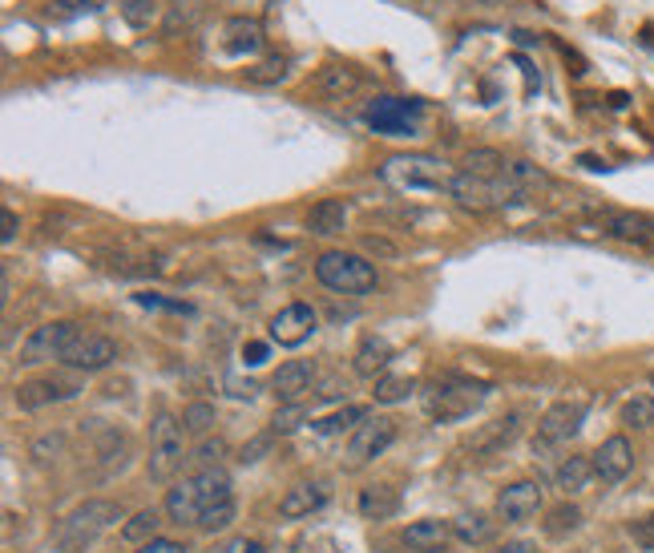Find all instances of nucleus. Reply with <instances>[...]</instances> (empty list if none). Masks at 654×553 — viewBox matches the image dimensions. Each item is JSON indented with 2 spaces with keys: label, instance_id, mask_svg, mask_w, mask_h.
I'll list each match as a JSON object with an SVG mask.
<instances>
[{
  "label": "nucleus",
  "instance_id": "nucleus-46",
  "mask_svg": "<svg viewBox=\"0 0 654 553\" xmlns=\"http://www.w3.org/2000/svg\"><path fill=\"white\" fill-rule=\"evenodd\" d=\"M235 513H239V509H235V501H227V505H214V509H206V513L198 517V529H202V533H223V529L235 521Z\"/></svg>",
  "mask_w": 654,
  "mask_h": 553
},
{
  "label": "nucleus",
  "instance_id": "nucleus-30",
  "mask_svg": "<svg viewBox=\"0 0 654 553\" xmlns=\"http://www.w3.org/2000/svg\"><path fill=\"white\" fill-rule=\"evenodd\" d=\"M194 481H198V501H202V513H206V509H214V505H227V501H235L227 469H198V473H194Z\"/></svg>",
  "mask_w": 654,
  "mask_h": 553
},
{
  "label": "nucleus",
  "instance_id": "nucleus-9",
  "mask_svg": "<svg viewBox=\"0 0 654 553\" xmlns=\"http://www.w3.org/2000/svg\"><path fill=\"white\" fill-rule=\"evenodd\" d=\"M416 114H420V101H404V97H388V93L372 97L368 109H364L368 126L376 134H388V138H412L416 134V126H412Z\"/></svg>",
  "mask_w": 654,
  "mask_h": 553
},
{
  "label": "nucleus",
  "instance_id": "nucleus-54",
  "mask_svg": "<svg viewBox=\"0 0 654 553\" xmlns=\"http://www.w3.org/2000/svg\"><path fill=\"white\" fill-rule=\"evenodd\" d=\"M243 360H247L251 368H259V364L267 360V344H247V348H243Z\"/></svg>",
  "mask_w": 654,
  "mask_h": 553
},
{
  "label": "nucleus",
  "instance_id": "nucleus-56",
  "mask_svg": "<svg viewBox=\"0 0 654 553\" xmlns=\"http://www.w3.org/2000/svg\"><path fill=\"white\" fill-rule=\"evenodd\" d=\"M493 553H537V545H533V541H505V545H497Z\"/></svg>",
  "mask_w": 654,
  "mask_h": 553
},
{
  "label": "nucleus",
  "instance_id": "nucleus-27",
  "mask_svg": "<svg viewBox=\"0 0 654 553\" xmlns=\"http://www.w3.org/2000/svg\"><path fill=\"white\" fill-rule=\"evenodd\" d=\"M501 174L513 182V190L521 194V202H525V198H533V194H541V190H554V178L545 174L541 166L525 162V158H517V162H505V170H501Z\"/></svg>",
  "mask_w": 654,
  "mask_h": 553
},
{
  "label": "nucleus",
  "instance_id": "nucleus-19",
  "mask_svg": "<svg viewBox=\"0 0 654 553\" xmlns=\"http://www.w3.org/2000/svg\"><path fill=\"white\" fill-rule=\"evenodd\" d=\"M311 85H315V93L327 97V101H348V97H356V93L364 89V77H360L356 65H340V61H332V65H323V69L315 73Z\"/></svg>",
  "mask_w": 654,
  "mask_h": 553
},
{
  "label": "nucleus",
  "instance_id": "nucleus-35",
  "mask_svg": "<svg viewBox=\"0 0 654 553\" xmlns=\"http://www.w3.org/2000/svg\"><path fill=\"white\" fill-rule=\"evenodd\" d=\"M505 154L501 150H493V146H477V150H469L465 154V170L469 174H481V178H497L501 170H505Z\"/></svg>",
  "mask_w": 654,
  "mask_h": 553
},
{
  "label": "nucleus",
  "instance_id": "nucleus-57",
  "mask_svg": "<svg viewBox=\"0 0 654 553\" xmlns=\"http://www.w3.org/2000/svg\"><path fill=\"white\" fill-rule=\"evenodd\" d=\"M650 388H654V372H650Z\"/></svg>",
  "mask_w": 654,
  "mask_h": 553
},
{
  "label": "nucleus",
  "instance_id": "nucleus-23",
  "mask_svg": "<svg viewBox=\"0 0 654 553\" xmlns=\"http://www.w3.org/2000/svg\"><path fill=\"white\" fill-rule=\"evenodd\" d=\"M223 49L231 57H255L263 49V25L255 17H231L223 25Z\"/></svg>",
  "mask_w": 654,
  "mask_h": 553
},
{
  "label": "nucleus",
  "instance_id": "nucleus-8",
  "mask_svg": "<svg viewBox=\"0 0 654 553\" xmlns=\"http://www.w3.org/2000/svg\"><path fill=\"white\" fill-rule=\"evenodd\" d=\"M77 323L73 319H49L41 327H33V336L21 344V364L25 368H37V364H53V360H65L69 344L77 340Z\"/></svg>",
  "mask_w": 654,
  "mask_h": 553
},
{
  "label": "nucleus",
  "instance_id": "nucleus-14",
  "mask_svg": "<svg viewBox=\"0 0 654 553\" xmlns=\"http://www.w3.org/2000/svg\"><path fill=\"white\" fill-rule=\"evenodd\" d=\"M517 436H521V416H517V412H505V416H497V420L481 424V428L469 436L465 453H469V457H493V453L509 449Z\"/></svg>",
  "mask_w": 654,
  "mask_h": 553
},
{
  "label": "nucleus",
  "instance_id": "nucleus-34",
  "mask_svg": "<svg viewBox=\"0 0 654 553\" xmlns=\"http://www.w3.org/2000/svg\"><path fill=\"white\" fill-rule=\"evenodd\" d=\"M158 525H162V513L150 505V509H138L126 525H122V541L126 545H146V541H154L158 537Z\"/></svg>",
  "mask_w": 654,
  "mask_h": 553
},
{
  "label": "nucleus",
  "instance_id": "nucleus-15",
  "mask_svg": "<svg viewBox=\"0 0 654 553\" xmlns=\"http://www.w3.org/2000/svg\"><path fill=\"white\" fill-rule=\"evenodd\" d=\"M81 388L73 380H61V376H37V380H25L17 388V408L21 412H41L49 404H61V400H73Z\"/></svg>",
  "mask_w": 654,
  "mask_h": 553
},
{
  "label": "nucleus",
  "instance_id": "nucleus-39",
  "mask_svg": "<svg viewBox=\"0 0 654 553\" xmlns=\"http://www.w3.org/2000/svg\"><path fill=\"white\" fill-rule=\"evenodd\" d=\"M307 404L303 400H295V404H279L275 408V416H271V436H291V432H299L303 424H307Z\"/></svg>",
  "mask_w": 654,
  "mask_h": 553
},
{
  "label": "nucleus",
  "instance_id": "nucleus-31",
  "mask_svg": "<svg viewBox=\"0 0 654 553\" xmlns=\"http://www.w3.org/2000/svg\"><path fill=\"white\" fill-rule=\"evenodd\" d=\"M554 481H558V489H562L566 497L586 493V485L594 481V461H590V457H566V461L558 465Z\"/></svg>",
  "mask_w": 654,
  "mask_h": 553
},
{
  "label": "nucleus",
  "instance_id": "nucleus-32",
  "mask_svg": "<svg viewBox=\"0 0 654 553\" xmlns=\"http://www.w3.org/2000/svg\"><path fill=\"white\" fill-rule=\"evenodd\" d=\"M545 537L550 541H566L570 533H578L582 529V509L574 505V501H562V505H554L550 513H545Z\"/></svg>",
  "mask_w": 654,
  "mask_h": 553
},
{
  "label": "nucleus",
  "instance_id": "nucleus-50",
  "mask_svg": "<svg viewBox=\"0 0 654 553\" xmlns=\"http://www.w3.org/2000/svg\"><path fill=\"white\" fill-rule=\"evenodd\" d=\"M218 553H267V549H263V541H255V537H231Z\"/></svg>",
  "mask_w": 654,
  "mask_h": 553
},
{
  "label": "nucleus",
  "instance_id": "nucleus-22",
  "mask_svg": "<svg viewBox=\"0 0 654 553\" xmlns=\"http://www.w3.org/2000/svg\"><path fill=\"white\" fill-rule=\"evenodd\" d=\"M348 218H352V206L344 198H319L307 210V231L319 235V239H332V235L348 231Z\"/></svg>",
  "mask_w": 654,
  "mask_h": 553
},
{
  "label": "nucleus",
  "instance_id": "nucleus-45",
  "mask_svg": "<svg viewBox=\"0 0 654 553\" xmlns=\"http://www.w3.org/2000/svg\"><path fill=\"white\" fill-rule=\"evenodd\" d=\"M223 457H227V440L223 436H202V445L194 449V461L202 469H218V465H223Z\"/></svg>",
  "mask_w": 654,
  "mask_h": 553
},
{
  "label": "nucleus",
  "instance_id": "nucleus-36",
  "mask_svg": "<svg viewBox=\"0 0 654 553\" xmlns=\"http://www.w3.org/2000/svg\"><path fill=\"white\" fill-rule=\"evenodd\" d=\"M416 392V380L412 376H392V372H384L380 380H376V404H404L408 396Z\"/></svg>",
  "mask_w": 654,
  "mask_h": 553
},
{
  "label": "nucleus",
  "instance_id": "nucleus-5",
  "mask_svg": "<svg viewBox=\"0 0 654 553\" xmlns=\"http://www.w3.org/2000/svg\"><path fill=\"white\" fill-rule=\"evenodd\" d=\"M449 198L461 206V210H493V206H509V202H521V194L513 190V182L505 178V174H497V178H481V174H469V170H461V174H453V182H449Z\"/></svg>",
  "mask_w": 654,
  "mask_h": 553
},
{
  "label": "nucleus",
  "instance_id": "nucleus-2",
  "mask_svg": "<svg viewBox=\"0 0 654 553\" xmlns=\"http://www.w3.org/2000/svg\"><path fill=\"white\" fill-rule=\"evenodd\" d=\"M489 396V384L485 380H469V376H457V372H445L436 376L424 392V408L432 420L441 424H453V420H465L473 416Z\"/></svg>",
  "mask_w": 654,
  "mask_h": 553
},
{
  "label": "nucleus",
  "instance_id": "nucleus-53",
  "mask_svg": "<svg viewBox=\"0 0 654 553\" xmlns=\"http://www.w3.org/2000/svg\"><path fill=\"white\" fill-rule=\"evenodd\" d=\"M364 251H368V255H396V247H392L388 239H376V235L364 239Z\"/></svg>",
  "mask_w": 654,
  "mask_h": 553
},
{
  "label": "nucleus",
  "instance_id": "nucleus-24",
  "mask_svg": "<svg viewBox=\"0 0 654 553\" xmlns=\"http://www.w3.org/2000/svg\"><path fill=\"white\" fill-rule=\"evenodd\" d=\"M388 364H392V344L384 336H364L352 356V372L364 380H380L388 372Z\"/></svg>",
  "mask_w": 654,
  "mask_h": 553
},
{
  "label": "nucleus",
  "instance_id": "nucleus-26",
  "mask_svg": "<svg viewBox=\"0 0 654 553\" xmlns=\"http://www.w3.org/2000/svg\"><path fill=\"white\" fill-rule=\"evenodd\" d=\"M126 457H130L126 432H118V428H97V445H93L97 469H101V473H118V469L126 465Z\"/></svg>",
  "mask_w": 654,
  "mask_h": 553
},
{
  "label": "nucleus",
  "instance_id": "nucleus-4",
  "mask_svg": "<svg viewBox=\"0 0 654 553\" xmlns=\"http://www.w3.org/2000/svg\"><path fill=\"white\" fill-rule=\"evenodd\" d=\"M380 174L396 190H449V182H453L449 166L432 154H392Z\"/></svg>",
  "mask_w": 654,
  "mask_h": 553
},
{
  "label": "nucleus",
  "instance_id": "nucleus-10",
  "mask_svg": "<svg viewBox=\"0 0 654 553\" xmlns=\"http://www.w3.org/2000/svg\"><path fill=\"white\" fill-rule=\"evenodd\" d=\"M392 440H396V420H388V416H368V420H364L360 428H352V436H348V465L360 469V465L384 457V453L392 449Z\"/></svg>",
  "mask_w": 654,
  "mask_h": 553
},
{
  "label": "nucleus",
  "instance_id": "nucleus-33",
  "mask_svg": "<svg viewBox=\"0 0 654 553\" xmlns=\"http://www.w3.org/2000/svg\"><path fill=\"white\" fill-rule=\"evenodd\" d=\"M497 533V521H489L485 513H461L453 517V537L465 545H489Z\"/></svg>",
  "mask_w": 654,
  "mask_h": 553
},
{
  "label": "nucleus",
  "instance_id": "nucleus-7",
  "mask_svg": "<svg viewBox=\"0 0 654 553\" xmlns=\"http://www.w3.org/2000/svg\"><path fill=\"white\" fill-rule=\"evenodd\" d=\"M582 420H586V400H558V404H550L541 412V420H537L533 453L570 445V440L582 432Z\"/></svg>",
  "mask_w": 654,
  "mask_h": 553
},
{
  "label": "nucleus",
  "instance_id": "nucleus-12",
  "mask_svg": "<svg viewBox=\"0 0 654 553\" xmlns=\"http://www.w3.org/2000/svg\"><path fill=\"white\" fill-rule=\"evenodd\" d=\"M114 360H118V344L109 340V336H101V331H85L81 327L61 364L73 368V372H105Z\"/></svg>",
  "mask_w": 654,
  "mask_h": 553
},
{
  "label": "nucleus",
  "instance_id": "nucleus-17",
  "mask_svg": "<svg viewBox=\"0 0 654 553\" xmlns=\"http://www.w3.org/2000/svg\"><path fill=\"white\" fill-rule=\"evenodd\" d=\"M602 227L610 239L618 243H634V247H654V218L638 214V210H606Z\"/></svg>",
  "mask_w": 654,
  "mask_h": 553
},
{
  "label": "nucleus",
  "instance_id": "nucleus-51",
  "mask_svg": "<svg viewBox=\"0 0 654 553\" xmlns=\"http://www.w3.org/2000/svg\"><path fill=\"white\" fill-rule=\"evenodd\" d=\"M0 227H5V231H0V239H5V243H13L17 239V231H21V218H17V210H0Z\"/></svg>",
  "mask_w": 654,
  "mask_h": 553
},
{
  "label": "nucleus",
  "instance_id": "nucleus-29",
  "mask_svg": "<svg viewBox=\"0 0 654 553\" xmlns=\"http://www.w3.org/2000/svg\"><path fill=\"white\" fill-rule=\"evenodd\" d=\"M356 509H360V517H368V521H388V517H396V509H400V493H396L392 485H368V489H360Z\"/></svg>",
  "mask_w": 654,
  "mask_h": 553
},
{
  "label": "nucleus",
  "instance_id": "nucleus-20",
  "mask_svg": "<svg viewBox=\"0 0 654 553\" xmlns=\"http://www.w3.org/2000/svg\"><path fill=\"white\" fill-rule=\"evenodd\" d=\"M400 537H404V545H408L412 553H445L449 541H453V521L420 517V521H412Z\"/></svg>",
  "mask_w": 654,
  "mask_h": 553
},
{
  "label": "nucleus",
  "instance_id": "nucleus-6",
  "mask_svg": "<svg viewBox=\"0 0 654 553\" xmlns=\"http://www.w3.org/2000/svg\"><path fill=\"white\" fill-rule=\"evenodd\" d=\"M186 461V428L170 416L158 412L150 424V477L154 481H170Z\"/></svg>",
  "mask_w": 654,
  "mask_h": 553
},
{
  "label": "nucleus",
  "instance_id": "nucleus-28",
  "mask_svg": "<svg viewBox=\"0 0 654 553\" xmlns=\"http://www.w3.org/2000/svg\"><path fill=\"white\" fill-rule=\"evenodd\" d=\"M206 17V0H170L166 17H162V33L178 37V33H194Z\"/></svg>",
  "mask_w": 654,
  "mask_h": 553
},
{
  "label": "nucleus",
  "instance_id": "nucleus-25",
  "mask_svg": "<svg viewBox=\"0 0 654 553\" xmlns=\"http://www.w3.org/2000/svg\"><path fill=\"white\" fill-rule=\"evenodd\" d=\"M166 517L178 525H198L202 517V501H198V481L186 477L174 489H166Z\"/></svg>",
  "mask_w": 654,
  "mask_h": 553
},
{
  "label": "nucleus",
  "instance_id": "nucleus-1",
  "mask_svg": "<svg viewBox=\"0 0 654 553\" xmlns=\"http://www.w3.org/2000/svg\"><path fill=\"white\" fill-rule=\"evenodd\" d=\"M122 521V505L109 497H89L85 505H77L73 513H65L57 521V529L49 533V549L53 553H85L97 545L101 533H109Z\"/></svg>",
  "mask_w": 654,
  "mask_h": 553
},
{
  "label": "nucleus",
  "instance_id": "nucleus-16",
  "mask_svg": "<svg viewBox=\"0 0 654 553\" xmlns=\"http://www.w3.org/2000/svg\"><path fill=\"white\" fill-rule=\"evenodd\" d=\"M315 380H319L315 360H287L271 376V392L279 396V404H295V400H303L315 388Z\"/></svg>",
  "mask_w": 654,
  "mask_h": 553
},
{
  "label": "nucleus",
  "instance_id": "nucleus-21",
  "mask_svg": "<svg viewBox=\"0 0 654 553\" xmlns=\"http://www.w3.org/2000/svg\"><path fill=\"white\" fill-rule=\"evenodd\" d=\"M327 497H332V489H327L323 481H303V485H291L279 501V517L287 521H299V517H311L327 505Z\"/></svg>",
  "mask_w": 654,
  "mask_h": 553
},
{
  "label": "nucleus",
  "instance_id": "nucleus-37",
  "mask_svg": "<svg viewBox=\"0 0 654 553\" xmlns=\"http://www.w3.org/2000/svg\"><path fill=\"white\" fill-rule=\"evenodd\" d=\"M65 449H69V436L61 432V428H53V432H41L33 445H29V457L37 461V465H49V461H57V457H65Z\"/></svg>",
  "mask_w": 654,
  "mask_h": 553
},
{
  "label": "nucleus",
  "instance_id": "nucleus-18",
  "mask_svg": "<svg viewBox=\"0 0 654 553\" xmlns=\"http://www.w3.org/2000/svg\"><path fill=\"white\" fill-rule=\"evenodd\" d=\"M541 501H545V493L537 481H513L497 493V517L501 521H529V517H537Z\"/></svg>",
  "mask_w": 654,
  "mask_h": 553
},
{
  "label": "nucleus",
  "instance_id": "nucleus-52",
  "mask_svg": "<svg viewBox=\"0 0 654 553\" xmlns=\"http://www.w3.org/2000/svg\"><path fill=\"white\" fill-rule=\"evenodd\" d=\"M227 388H231V396H235V400H255V396H259V384H255V380H247V384H243V380L227 376Z\"/></svg>",
  "mask_w": 654,
  "mask_h": 553
},
{
  "label": "nucleus",
  "instance_id": "nucleus-11",
  "mask_svg": "<svg viewBox=\"0 0 654 553\" xmlns=\"http://www.w3.org/2000/svg\"><path fill=\"white\" fill-rule=\"evenodd\" d=\"M315 327H319V315H315V307L303 303V299L279 307V311L271 315V323H267L271 340H275L279 348H299V344H307V340L315 336Z\"/></svg>",
  "mask_w": 654,
  "mask_h": 553
},
{
  "label": "nucleus",
  "instance_id": "nucleus-38",
  "mask_svg": "<svg viewBox=\"0 0 654 553\" xmlns=\"http://www.w3.org/2000/svg\"><path fill=\"white\" fill-rule=\"evenodd\" d=\"M214 424H218L214 404L194 400V404H186V408H182V428H186L190 436H210V428H214Z\"/></svg>",
  "mask_w": 654,
  "mask_h": 553
},
{
  "label": "nucleus",
  "instance_id": "nucleus-44",
  "mask_svg": "<svg viewBox=\"0 0 654 553\" xmlns=\"http://www.w3.org/2000/svg\"><path fill=\"white\" fill-rule=\"evenodd\" d=\"M158 0H122V17L130 29H150L158 21Z\"/></svg>",
  "mask_w": 654,
  "mask_h": 553
},
{
  "label": "nucleus",
  "instance_id": "nucleus-42",
  "mask_svg": "<svg viewBox=\"0 0 654 553\" xmlns=\"http://www.w3.org/2000/svg\"><path fill=\"white\" fill-rule=\"evenodd\" d=\"M105 5V0H53V5H49V21H77V17H89V13H97Z\"/></svg>",
  "mask_w": 654,
  "mask_h": 553
},
{
  "label": "nucleus",
  "instance_id": "nucleus-55",
  "mask_svg": "<svg viewBox=\"0 0 654 553\" xmlns=\"http://www.w3.org/2000/svg\"><path fill=\"white\" fill-rule=\"evenodd\" d=\"M340 392H348V384H340V380H323V388H319L315 396H319V400H336Z\"/></svg>",
  "mask_w": 654,
  "mask_h": 553
},
{
  "label": "nucleus",
  "instance_id": "nucleus-48",
  "mask_svg": "<svg viewBox=\"0 0 654 553\" xmlns=\"http://www.w3.org/2000/svg\"><path fill=\"white\" fill-rule=\"evenodd\" d=\"M134 553H190L182 541H174V537H154V541H146V545H138Z\"/></svg>",
  "mask_w": 654,
  "mask_h": 553
},
{
  "label": "nucleus",
  "instance_id": "nucleus-47",
  "mask_svg": "<svg viewBox=\"0 0 654 553\" xmlns=\"http://www.w3.org/2000/svg\"><path fill=\"white\" fill-rule=\"evenodd\" d=\"M630 537H634V545H638L642 553H654V513L630 521Z\"/></svg>",
  "mask_w": 654,
  "mask_h": 553
},
{
  "label": "nucleus",
  "instance_id": "nucleus-43",
  "mask_svg": "<svg viewBox=\"0 0 654 553\" xmlns=\"http://www.w3.org/2000/svg\"><path fill=\"white\" fill-rule=\"evenodd\" d=\"M291 69H287V57H263V61H255V65H247V81H255V85H275V81H283Z\"/></svg>",
  "mask_w": 654,
  "mask_h": 553
},
{
  "label": "nucleus",
  "instance_id": "nucleus-41",
  "mask_svg": "<svg viewBox=\"0 0 654 553\" xmlns=\"http://www.w3.org/2000/svg\"><path fill=\"white\" fill-rule=\"evenodd\" d=\"M368 420V408H360V404H344L340 412H332L327 420H319V432L323 436H336V432H344V428H360Z\"/></svg>",
  "mask_w": 654,
  "mask_h": 553
},
{
  "label": "nucleus",
  "instance_id": "nucleus-3",
  "mask_svg": "<svg viewBox=\"0 0 654 553\" xmlns=\"http://www.w3.org/2000/svg\"><path fill=\"white\" fill-rule=\"evenodd\" d=\"M315 279L336 295H368L376 291V267L356 251H323L315 259Z\"/></svg>",
  "mask_w": 654,
  "mask_h": 553
},
{
  "label": "nucleus",
  "instance_id": "nucleus-49",
  "mask_svg": "<svg viewBox=\"0 0 654 553\" xmlns=\"http://www.w3.org/2000/svg\"><path fill=\"white\" fill-rule=\"evenodd\" d=\"M271 440H275L271 432H267V436H255V440H251V445L243 449V457H239V461H243V465H255V461H259V457H263V453L271 449Z\"/></svg>",
  "mask_w": 654,
  "mask_h": 553
},
{
  "label": "nucleus",
  "instance_id": "nucleus-13",
  "mask_svg": "<svg viewBox=\"0 0 654 553\" xmlns=\"http://www.w3.org/2000/svg\"><path fill=\"white\" fill-rule=\"evenodd\" d=\"M590 461H594V477L602 485H622L634 473V445H630V436H622V432L606 436L602 445L590 453Z\"/></svg>",
  "mask_w": 654,
  "mask_h": 553
},
{
  "label": "nucleus",
  "instance_id": "nucleus-40",
  "mask_svg": "<svg viewBox=\"0 0 654 553\" xmlns=\"http://www.w3.org/2000/svg\"><path fill=\"white\" fill-rule=\"evenodd\" d=\"M626 428H654V396H630L618 412Z\"/></svg>",
  "mask_w": 654,
  "mask_h": 553
}]
</instances>
